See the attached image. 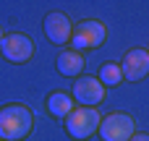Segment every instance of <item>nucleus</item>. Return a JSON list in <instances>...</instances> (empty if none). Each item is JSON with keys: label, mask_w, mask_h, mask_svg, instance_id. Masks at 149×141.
Listing matches in <instances>:
<instances>
[{"label": "nucleus", "mask_w": 149, "mask_h": 141, "mask_svg": "<svg viewBox=\"0 0 149 141\" xmlns=\"http://www.w3.org/2000/svg\"><path fill=\"white\" fill-rule=\"evenodd\" d=\"M34 128V115L26 105H5L0 110V139L21 141Z\"/></svg>", "instance_id": "1"}, {"label": "nucleus", "mask_w": 149, "mask_h": 141, "mask_svg": "<svg viewBox=\"0 0 149 141\" xmlns=\"http://www.w3.org/2000/svg\"><path fill=\"white\" fill-rule=\"evenodd\" d=\"M100 123H102V115L97 113V107H73V113L65 118V131L73 139L84 141L100 131Z\"/></svg>", "instance_id": "2"}, {"label": "nucleus", "mask_w": 149, "mask_h": 141, "mask_svg": "<svg viewBox=\"0 0 149 141\" xmlns=\"http://www.w3.org/2000/svg\"><path fill=\"white\" fill-rule=\"evenodd\" d=\"M97 133L102 136V141H128L136 133V120L126 113H113V115L102 118Z\"/></svg>", "instance_id": "3"}, {"label": "nucleus", "mask_w": 149, "mask_h": 141, "mask_svg": "<svg viewBox=\"0 0 149 141\" xmlns=\"http://www.w3.org/2000/svg\"><path fill=\"white\" fill-rule=\"evenodd\" d=\"M105 39H107V29L100 21H81L79 26H73V34H71V44L79 52L81 50H94Z\"/></svg>", "instance_id": "4"}, {"label": "nucleus", "mask_w": 149, "mask_h": 141, "mask_svg": "<svg viewBox=\"0 0 149 141\" xmlns=\"http://www.w3.org/2000/svg\"><path fill=\"white\" fill-rule=\"evenodd\" d=\"M71 97H73V102H79L81 107H97V105L105 99V84H102L100 78L81 76V78H76Z\"/></svg>", "instance_id": "5"}, {"label": "nucleus", "mask_w": 149, "mask_h": 141, "mask_svg": "<svg viewBox=\"0 0 149 141\" xmlns=\"http://www.w3.org/2000/svg\"><path fill=\"white\" fill-rule=\"evenodd\" d=\"M0 50H3V58L5 60H10V63H26L34 55V42L26 34L16 31V34H5L3 37Z\"/></svg>", "instance_id": "6"}, {"label": "nucleus", "mask_w": 149, "mask_h": 141, "mask_svg": "<svg viewBox=\"0 0 149 141\" xmlns=\"http://www.w3.org/2000/svg\"><path fill=\"white\" fill-rule=\"evenodd\" d=\"M45 34L52 44H65L71 42V34H73V26H71V18L60 10L45 16Z\"/></svg>", "instance_id": "7"}, {"label": "nucleus", "mask_w": 149, "mask_h": 141, "mask_svg": "<svg viewBox=\"0 0 149 141\" xmlns=\"http://www.w3.org/2000/svg\"><path fill=\"white\" fill-rule=\"evenodd\" d=\"M120 71H123V78L128 81H139L149 73V50H128L123 55V63H120Z\"/></svg>", "instance_id": "8"}, {"label": "nucleus", "mask_w": 149, "mask_h": 141, "mask_svg": "<svg viewBox=\"0 0 149 141\" xmlns=\"http://www.w3.org/2000/svg\"><path fill=\"white\" fill-rule=\"evenodd\" d=\"M55 65H58V71H60L63 76H79V73L84 71V55H81L79 50H63V52L58 55Z\"/></svg>", "instance_id": "9"}, {"label": "nucleus", "mask_w": 149, "mask_h": 141, "mask_svg": "<svg viewBox=\"0 0 149 141\" xmlns=\"http://www.w3.org/2000/svg\"><path fill=\"white\" fill-rule=\"evenodd\" d=\"M73 97L71 94H65V92H55V94H50L47 97V110L55 115V118H68L71 113H73Z\"/></svg>", "instance_id": "10"}, {"label": "nucleus", "mask_w": 149, "mask_h": 141, "mask_svg": "<svg viewBox=\"0 0 149 141\" xmlns=\"http://www.w3.org/2000/svg\"><path fill=\"white\" fill-rule=\"evenodd\" d=\"M105 86H118L120 81H123V71H120V65H115V63H105L102 68H100V76H97Z\"/></svg>", "instance_id": "11"}, {"label": "nucleus", "mask_w": 149, "mask_h": 141, "mask_svg": "<svg viewBox=\"0 0 149 141\" xmlns=\"http://www.w3.org/2000/svg\"><path fill=\"white\" fill-rule=\"evenodd\" d=\"M128 141H149V133H134Z\"/></svg>", "instance_id": "12"}, {"label": "nucleus", "mask_w": 149, "mask_h": 141, "mask_svg": "<svg viewBox=\"0 0 149 141\" xmlns=\"http://www.w3.org/2000/svg\"><path fill=\"white\" fill-rule=\"evenodd\" d=\"M3 37H5V34H3V29H0V44H3Z\"/></svg>", "instance_id": "13"}, {"label": "nucleus", "mask_w": 149, "mask_h": 141, "mask_svg": "<svg viewBox=\"0 0 149 141\" xmlns=\"http://www.w3.org/2000/svg\"><path fill=\"white\" fill-rule=\"evenodd\" d=\"M0 141H3V139H0Z\"/></svg>", "instance_id": "14"}]
</instances>
